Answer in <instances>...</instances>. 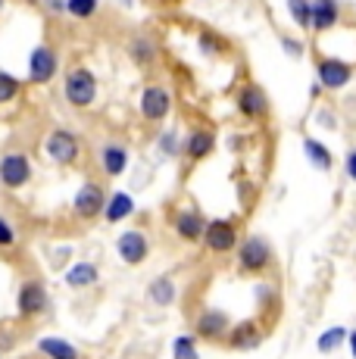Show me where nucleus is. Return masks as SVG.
Instances as JSON below:
<instances>
[{
	"label": "nucleus",
	"instance_id": "4468645a",
	"mask_svg": "<svg viewBox=\"0 0 356 359\" xmlns=\"http://www.w3.org/2000/svg\"><path fill=\"white\" fill-rule=\"evenodd\" d=\"M225 328H228V316H225V313H203L200 319H197V334L207 337V341L222 337Z\"/></svg>",
	"mask_w": 356,
	"mask_h": 359
},
{
	"label": "nucleus",
	"instance_id": "39448f33",
	"mask_svg": "<svg viewBox=\"0 0 356 359\" xmlns=\"http://www.w3.org/2000/svg\"><path fill=\"white\" fill-rule=\"evenodd\" d=\"M29 178H32V163H29V156H22V154H6L4 160H0V182H4V188H22Z\"/></svg>",
	"mask_w": 356,
	"mask_h": 359
},
{
	"label": "nucleus",
	"instance_id": "9d476101",
	"mask_svg": "<svg viewBox=\"0 0 356 359\" xmlns=\"http://www.w3.org/2000/svg\"><path fill=\"white\" fill-rule=\"evenodd\" d=\"M119 257L128 262V266H138V262L147 259V238L141 231H125L119 234V244H116Z\"/></svg>",
	"mask_w": 356,
	"mask_h": 359
},
{
	"label": "nucleus",
	"instance_id": "7c9ffc66",
	"mask_svg": "<svg viewBox=\"0 0 356 359\" xmlns=\"http://www.w3.org/2000/svg\"><path fill=\"white\" fill-rule=\"evenodd\" d=\"M344 165H347V175L353 178L356 182V150H350V154H347V160H344Z\"/></svg>",
	"mask_w": 356,
	"mask_h": 359
},
{
	"label": "nucleus",
	"instance_id": "dca6fc26",
	"mask_svg": "<svg viewBox=\"0 0 356 359\" xmlns=\"http://www.w3.org/2000/svg\"><path fill=\"white\" fill-rule=\"evenodd\" d=\"M213 144H216V137H213V131H203V128H197L194 135L184 141V150H188V156L191 160H203V156H210L213 154Z\"/></svg>",
	"mask_w": 356,
	"mask_h": 359
},
{
	"label": "nucleus",
	"instance_id": "393cba45",
	"mask_svg": "<svg viewBox=\"0 0 356 359\" xmlns=\"http://www.w3.org/2000/svg\"><path fill=\"white\" fill-rule=\"evenodd\" d=\"M132 57H135V63L150 66L156 60V47L147 38H138V41H132Z\"/></svg>",
	"mask_w": 356,
	"mask_h": 359
},
{
	"label": "nucleus",
	"instance_id": "ddd939ff",
	"mask_svg": "<svg viewBox=\"0 0 356 359\" xmlns=\"http://www.w3.org/2000/svg\"><path fill=\"white\" fill-rule=\"evenodd\" d=\"M341 19V6L338 0H313V29L316 32H328L334 29Z\"/></svg>",
	"mask_w": 356,
	"mask_h": 359
},
{
	"label": "nucleus",
	"instance_id": "2eb2a0df",
	"mask_svg": "<svg viewBox=\"0 0 356 359\" xmlns=\"http://www.w3.org/2000/svg\"><path fill=\"white\" fill-rule=\"evenodd\" d=\"M104 212H107V222H122V219H128L135 212L132 194H125V191H116V194L109 197V203L104 206Z\"/></svg>",
	"mask_w": 356,
	"mask_h": 359
},
{
	"label": "nucleus",
	"instance_id": "20e7f679",
	"mask_svg": "<svg viewBox=\"0 0 356 359\" xmlns=\"http://www.w3.org/2000/svg\"><path fill=\"white\" fill-rule=\"evenodd\" d=\"M316 75H319V88H328V91H341L347 81L353 79V66L344 63V60H319L316 66Z\"/></svg>",
	"mask_w": 356,
	"mask_h": 359
},
{
	"label": "nucleus",
	"instance_id": "423d86ee",
	"mask_svg": "<svg viewBox=\"0 0 356 359\" xmlns=\"http://www.w3.org/2000/svg\"><path fill=\"white\" fill-rule=\"evenodd\" d=\"M169 109H172V97H169L166 88H156V85L144 88V94H141V113H144V119L160 122V119H166V116H169Z\"/></svg>",
	"mask_w": 356,
	"mask_h": 359
},
{
	"label": "nucleus",
	"instance_id": "f8f14e48",
	"mask_svg": "<svg viewBox=\"0 0 356 359\" xmlns=\"http://www.w3.org/2000/svg\"><path fill=\"white\" fill-rule=\"evenodd\" d=\"M238 107H241V113L247 116V119H263V116L269 113V100H266V94L253 85L238 94Z\"/></svg>",
	"mask_w": 356,
	"mask_h": 359
},
{
	"label": "nucleus",
	"instance_id": "72a5a7b5",
	"mask_svg": "<svg viewBox=\"0 0 356 359\" xmlns=\"http://www.w3.org/2000/svg\"><path fill=\"white\" fill-rule=\"evenodd\" d=\"M29 4H38V0H29Z\"/></svg>",
	"mask_w": 356,
	"mask_h": 359
},
{
	"label": "nucleus",
	"instance_id": "a878e982",
	"mask_svg": "<svg viewBox=\"0 0 356 359\" xmlns=\"http://www.w3.org/2000/svg\"><path fill=\"white\" fill-rule=\"evenodd\" d=\"M66 13L72 19H91L97 13V0H66Z\"/></svg>",
	"mask_w": 356,
	"mask_h": 359
},
{
	"label": "nucleus",
	"instance_id": "6e6552de",
	"mask_svg": "<svg viewBox=\"0 0 356 359\" xmlns=\"http://www.w3.org/2000/svg\"><path fill=\"white\" fill-rule=\"evenodd\" d=\"M75 212H78L81 219H97L100 212H104V191L97 188V184H85V188H78V194L72 200Z\"/></svg>",
	"mask_w": 356,
	"mask_h": 359
},
{
	"label": "nucleus",
	"instance_id": "b1692460",
	"mask_svg": "<svg viewBox=\"0 0 356 359\" xmlns=\"http://www.w3.org/2000/svg\"><path fill=\"white\" fill-rule=\"evenodd\" d=\"M150 300L160 303V306H169V303L175 300V285H172V278H156L153 285H150Z\"/></svg>",
	"mask_w": 356,
	"mask_h": 359
},
{
	"label": "nucleus",
	"instance_id": "0eeeda50",
	"mask_svg": "<svg viewBox=\"0 0 356 359\" xmlns=\"http://www.w3.org/2000/svg\"><path fill=\"white\" fill-rule=\"evenodd\" d=\"M203 241H207V247L213 253H228V250H235V244H238V231H235V225L231 222H210L207 229H203Z\"/></svg>",
	"mask_w": 356,
	"mask_h": 359
},
{
	"label": "nucleus",
	"instance_id": "4be33fe9",
	"mask_svg": "<svg viewBox=\"0 0 356 359\" xmlns=\"http://www.w3.org/2000/svg\"><path fill=\"white\" fill-rule=\"evenodd\" d=\"M303 154L310 156V163L316 169H331V154H328V147H322L316 137H306L303 141Z\"/></svg>",
	"mask_w": 356,
	"mask_h": 359
},
{
	"label": "nucleus",
	"instance_id": "c756f323",
	"mask_svg": "<svg viewBox=\"0 0 356 359\" xmlns=\"http://www.w3.org/2000/svg\"><path fill=\"white\" fill-rule=\"evenodd\" d=\"M13 241H16V234H13L10 225H6V219H0V247H10Z\"/></svg>",
	"mask_w": 356,
	"mask_h": 359
},
{
	"label": "nucleus",
	"instance_id": "6ab92c4d",
	"mask_svg": "<svg viewBox=\"0 0 356 359\" xmlns=\"http://www.w3.org/2000/svg\"><path fill=\"white\" fill-rule=\"evenodd\" d=\"M38 347H41V353H47L50 359H78V350L69 341H63V337H44Z\"/></svg>",
	"mask_w": 356,
	"mask_h": 359
},
{
	"label": "nucleus",
	"instance_id": "5701e85b",
	"mask_svg": "<svg viewBox=\"0 0 356 359\" xmlns=\"http://www.w3.org/2000/svg\"><path fill=\"white\" fill-rule=\"evenodd\" d=\"M287 13L300 29H313V4L310 0H287Z\"/></svg>",
	"mask_w": 356,
	"mask_h": 359
},
{
	"label": "nucleus",
	"instance_id": "f3484780",
	"mask_svg": "<svg viewBox=\"0 0 356 359\" xmlns=\"http://www.w3.org/2000/svg\"><path fill=\"white\" fill-rule=\"evenodd\" d=\"M100 160H104L107 175H122L125 165H128V150L122 147V144H107L104 154H100Z\"/></svg>",
	"mask_w": 356,
	"mask_h": 359
},
{
	"label": "nucleus",
	"instance_id": "1a4fd4ad",
	"mask_svg": "<svg viewBox=\"0 0 356 359\" xmlns=\"http://www.w3.org/2000/svg\"><path fill=\"white\" fill-rule=\"evenodd\" d=\"M269 259L272 253L263 238H250L241 244V269H247V272H263L269 266Z\"/></svg>",
	"mask_w": 356,
	"mask_h": 359
},
{
	"label": "nucleus",
	"instance_id": "cd10ccee",
	"mask_svg": "<svg viewBox=\"0 0 356 359\" xmlns=\"http://www.w3.org/2000/svg\"><path fill=\"white\" fill-rule=\"evenodd\" d=\"M344 337H347V331H344V328H331V331H325V334L319 337V350H322V353H331V350L338 347V344L344 341Z\"/></svg>",
	"mask_w": 356,
	"mask_h": 359
},
{
	"label": "nucleus",
	"instance_id": "aec40b11",
	"mask_svg": "<svg viewBox=\"0 0 356 359\" xmlns=\"http://www.w3.org/2000/svg\"><path fill=\"white\" fill-rule=\"evenodd\" d=\"M259 344V331L253 322H241L235 331H231V347L235 350H250Z\"/></svg>",
	"mask_w": 356,
	"mask_h": 359
},
{
	"label": "nucleus",
	"instance_id": "9b49d317",
	"mask_svg": "<svg viewBox=\"0 0 356 359\" xmlns=\"http://www.w3.org/2000/svg\"><path fill=\"white\" fill-rule=\"evenodd\" d=\"M44 306H47L44 287H41L38 281H25V285L19 287V313L22 316H38Z\"/></svg>",
	"mask_w": 356,
	"mask_h": 359
},
{
	"label": "nucleus",
	"instance_id": "bb28decb",
	"mask_svg": "<svg viewBox=\"0 0 356 359\" xmlns=\"http://www.w3.org/2000/svg\"><path fill=\"white\" fill-rule=\"evenodd\" d=\"M16 94H19V81L13 79L10 72H4V69H0V103L16 100Z\"/></svg>",
	"mask_w": 356,
	"mask_h": 359
},
{
	"label": "nucleus",
	"instance_id": "c85d7f7f",
	"mask_svg": "<svg viewBox=\"0 0 356 359\" xmlns=\"http://www.w3.org/2000/svg\"><path fill=\"white\" fill-rule=\"evenodd\" d=\"M172 353H175V359H197L194 337H178V341L172 344Z\"/></svg>",
	"mask_w": 356,
	"mask_h": 359
},
{
	"label": "nucleus",
	"instance_id": "2f4dec72",
	"mask_svg": "<svg viewBox=\"0 0 356 359\" xmlns=\"http://www.w3.org/2000/svg\"><path fill=\"white\" fill-rule=\"evenodd\" d=\"M285 50L291 53V57H300V53H303V50H300V44H297L294 38H285Z\"/></svg>",
	"mask_w": 356,
	"mask_h": 359
},
{
	"label": "nucleus",
	"instance_id": "473e14b6",
	"mask_svg": "<svg viewBox=\"0 0 356 359\" xmlns=\"http://www.w3.org/2000/svg\"><path fill=\"white\" fill-rule=\"evenodd\" d=\"M347 344H350V353H353V359H356V331H353L350 337H347Z\"/></svg>",
	"mask_w": 356,
	"mask_h": 359
},
{
	"label": "nucleus",
	"instance_id": "f03ea898",
	"mask_svg": "<svg viewBox=\"0 0 356 359\" xmlns=\"http://www.w3.org/2000/svg\"><path fill=\"white\" fill-rule=\"evenodd\" d=\"M44 150H47V156H50L53 163L69 165L75 156H78V137H75L72 131H66V128H57V131L47 135Z\"/></svg>",
	"mask_w": 356,
	"mask_h": 359
},
{
	"label": "nucleus",
	"instance_id": "412c9836",
	"mask_svg": "<svg viewBox=\"0 0 356 359\" xmlns=\"http://www.w3.org/2000/svg\"><path fill=\"white\" fill-rule=\"evenodd\" d=\"M66 281H69L72 287H85V285H94L97 281V269L91 266V262H75V266L66 272Z\"/></svg>",
	"mask_w": 356,
	"mask_h": 359
},
{
	"label": "nucleus",
	"instance_id": "f257e3e1",
	"mask_svg": "<svg viewBox=\"0 0 356 359\" xmlns=\"http://www.w3.org/2000/svg\"><path fill=\"white\" fill-rule=\"evenodd\" d=\"M63 94L72 107H91L94 97H97V79H94L85 66H75L72 72L66 75Z\"/></svg>",
	"mask_w": 356,
	"mask_h": 359
},
{
	"label": "nucleus",
	"instance_id": "f704fd0d",
	"mask_svg": "<svg viewBox=\"0 0 356 359\" xmlns=\"http://www.w3.org/2000/svg\"><path fill=\"white\" fill-rule=\"evenodd\" d=\"M0 6H4V0H0Z\"/></svg>",
	"mask_w": 356,
	"mask_h": 359
},
{
	"label": "nucleus",
	"instance_id": "7ed1b4c3",
	"mask_svg": "<svg viewBox=\"0 0 356 359\" xmlns=\"http://www.w3.org/2000/svg\"><path fill=\"white\" fill-rule=\"evenodd\" d=\"M57 66H60L57 53H53L50 47L38 44L29 57V81L32 85H47V81H53V75H57Z\"/></svg>",
	"mask_w": 356,
	"mask_h": 359
},
{
	"label": "nucleus",
	"instance_id": "a211bd4d",
	"mask_svg": "<svg viewBox=\"0 0 356 359\" xmlns=\"http://www.w3.org/2000/svg\"><path fill=\"white\" fill-rule=\"evenodd\" d=\"M175 231L188 241H197L203 238V219L197 212H178L175 216Z\"/></svg>",
	"mask_w": 356,
	"mask_h": 359
}]
</instances>
